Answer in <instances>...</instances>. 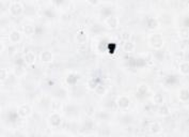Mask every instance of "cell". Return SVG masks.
<instances>
[{
	"label": "cell",
	"instance_id": "6da1fadb",
	"mask_svg": "<svg viewBox=\"0 0 189 137\" xmlns=\"http://www.w3.org/2000/svg\"><path fill=\"white\" fill-rule=\"evenodd\" d=\"M150 44L155 49H160L163 45V38L161 34H153L150 38Z\"/></svg>",
	"mask_w": 189,
	"mask_h": 137
},
{
	"label": "cell",
	"instance_id": "7a4b0ae2",
	"mask_svg": "<svg viewBox=\"0 0 189 137\" xmlns=\"http://www.w3.org/2000/svg\"><path fill=\"white\" fill-rule=\"evenodd\" d=\"M23 10H24L23 6H21L19 2L13 3V4L10 7V12L13 16H18V15H20V14L23 13Z\"/></svg>",
	"mask_w": 189,
	"mask_h": 137
},
{
	"label": "cell",
	"instance_id": "3957f363",
	"mask_svg": "<svg viewBox=\"0 0 189 137\" xmlns=\"http://www.w3.org/2000/svg\"><path fill=\"white\" fill-rule=\"evenodd\" d=\"M30 114H31V107H30L29 105L24 104V105H21V106H19L18 115L20 116V117H23V118H26V117H28Z\"/></svg>",
	"mask_w": 189,
	"mask_h": 137
},
{
	"label": "cell",
	"instance_id": "277c9868",
	"mask_svg": "<svg viewBox=\"0 0 189 137\" xmlns=\"http://www.w3.org/2000/svg\"><path fill=\"white\" fill-rule=\"evenodd\" d=\"M106 24L111 29H117V26H119V19H117V17L113 16V15H110L106 19Z\"/></svg>",
	"mask_w": 189,
	"mask_h": 137
},
{
	"label": "cell",
	"instance_id": "5b68a950",
	"mask_svg": "<svg viewBox=\"0 0 189 137\" xmlns=\"http://www.w3.org/2000/svg\"><path fill=\"white\" fill-rule=\"evenodd\" d=\"M61 116L59 115V114H53V115L49 117V123H50V125L55 126V127H57V126H59L60 124H61Z\"/></svg>",
	"mask_w": 189,
	"mask_h": 137
},
{
	"label": "cell",
	"instance_id": "8992f818",
	"mask_svg": "<svg viewBox=\"0 0 189 137\" xmlns=\"http://www.w3.org/2000/svg\"><path fill=\"white\" fill-rule=\"evenodd\" d=\"M20 39H21V34L17 30L12 31V32L10 33V35H9V40H10L11 43H13V44L18 43L19 41H20Z\"/></svg>",
	"mask_w": 189,
	"mask_h": 137
},
{
	"label": "cell",
	"instance_id": "52a82bcc",
	"mask_svg": "<svg viewBox=\"0 0 189 137\" xmlns=\"http://www.w3.org/2000/svg\"><path fill=\"white\" fill-rule=\"evenodd\" d=\"M53 56L51 51H45L41 54V60H42L44 63H49V62L53 61Z\"/></svg>",
	"mask_w": 189,
	"mask_h": 137
},
{
	"label": "cell",
	"instance_id": "ba28073f",
	"mask_svg": "<svg viewBox=\"0 0 189 137\" xmlns=\"http://www.w3.org/2000/svg\"><path fill=\"white\" fill-rule=\"evenodd\" d=\"M117 106L120 108H122V109H126V108H128V106H129V103H131V101H129V99L126 97H119V100H117Z\"/></svg>",
	"mask_w": 189,
	"mask_h": 137
},
{
	"label": "cell",
	"instance_id": "9c48e42d",
	"mask_svg": "<svg viewBox=\"0 0 189 137\" xmlns=\"http://www.w3.org/2000/svg\"><path fill=\"white\" fill-rule=\"evenodd\" d=\"M34 61H35V55L33 54V53L28 51V53L25 54V57H24L25 63H27V64H33Z\"/></svg>",
	"mask_w": 189,
	"mask_h": 137
},
{
	"label": "cell",
	"instance_id": "30bf717a",
	"mask_svg": "<svg viewBox=\"0 0 189 137\" xmlns=\"http://www.w3.org/2000/svg\"><path fill=\"white\" fill-rule=\"evenodd\" d=\"M150 132L155 135L159 134L160 132H161V126H160V124L157 123V122H154V123H152L150 125Z\"/></svg>",
	"mask_w": 189,
	"mask_h": 137
},
{
	"label": "cell",
	"instance_id": "8fae6325",
	"mask_svg": "<svg viewBox=\"0 0 189 137\" xmlns=\"http://www.w3.org/2000/svg\"><path fill=\"white\" fill-rule=\"evenodd\" d=\"M76 39H77V42L79 44H85L87 42V40H88V37L83 31H79L77 33V35H76Z\"/></svg>",
	"mask_w": 189,
	"mask_h": 137
},
{
	"label": "cell",
	"instance_id": "7c38bea8",
	"mask_svg": "<svg viewBox=\"0 0 189 137\" xmlns=\"http://www.w3.org/2000/svg\"><path fill=\"white\" fill-rule=\"evenodd\" d=\"M179 97H180L181 101H183V102H187V101L189 100V91L187 90V89H183V90H181Z\"/></svg>",
	"mask_w": 189,
	"mask_h": 137
},
{
	"label": "cell",
	"instance_id": "4fadbf2b",
	"mask_svg": "<svg viewBox=\"0 0 189 137\" xmlns=\"http://www.w3.org/2000/svg\"><path fill=\"white\" fill-rule=\"evenodd\" d=\"M123 48H124V51H125L126 53H131V51L135 49V45H134L133 42H131V41L128 40V41H126L125 43H124Z\"/></svg>",
	"mask_w": 189,
	"mask_h": 137
},
{
	"label": "cell",
	"instance_id": "5bb4252c",
	"mask_svg": "<svg viewBox=\"0 0 189 137\" xmlns=\"http://www.w3.org/2000/svg\"><path fill=\"white\" fill-rule=\"evenodd\" d=\"M180 71H181V73H183L184 75H188L189 74V63L188 62H183V63H181V65H180Z\"/></svg>",
	"mask_w": 189,
	"mask_h": 137
},
{
	"label": "cell",
	"instance_id": "9a60e30c",
	"mask_svg": "<svg viewBox=\"0 0 189 137\" xmlns=\"http://www.w3.org/2000/svg\"><path fill=\"white\" fill-rule=\"evenodd\" d=\"M158 114L160 116H163V117H166V116H168L170 114V110H169L168 106H166V105H161L158 109Z\"/></svg>",
	"mask_w": 189,
	"mask_h": 137
},
{
	"label": "cell",
	"instance_id": "2e32d148",
	"mask_svg": "<svg viewBox=\"0 0 189 137\" xmlns=\"http://www.w3.org/2000/svg\"><path fill=\"white\" fill-rule=\"evenodd\" d=\"M157 26H158V23L155 18L147 19V28H149V29L153 30V29H155V28H157Z\"/></svg>",
	"mask_w": 189,
	"mask_h": 137
},
{
	"label": "cell",
	"instance_id": "e0dca14e",
	"mask_svg": "<svg viewBox=\"0 0 189 137\" xmlns=\"http://www.w3.org/2000/svg\"><path fill=\"white\" fill-rule=\"evenodd\" d=\"M180 37H181L182 39H184V40H187L189 37V30L187 27H183L181 28V30H180Z\"/></svg>",
	"mask_w": 189,
	"mask_h": 137
},
{
	"label": "cell",
	"instance_id": "ac0fdd59",
	"mask_svg": "<svg viewBox=\"0 0 189 137\" xmlns=\"http://www.w3.org/2000/svg\"><path fill=\"white\" fill-rule=\"evenodd\" d=\"M95 92L96 94H99V95H104V94L106 93V88H105V86H103V85H97L95 88Z\"/></svg>",
	"mask_w": 189,
	"mask_h": 137
},
{
	"label": "cell",
	"instance_id": "d6986e66",
	"mask_svg": "<svg viewBox=\"0 0 189 137\" xmlns=\"http://www.w3.org/2000/svg\"><path fill=\"white\" fill-rule=\"evenodd\" d=\"M24 31L27 35H30V34H33V32L35 31V29H34L33 26H31V25H26V26L24 27Z\"/></svg>",
	"mask_w": 189,
	"mask_h": 137
},
{
	"label": "cell",
	"instance_id": "ffe728a7",
	"mask_svg": "<svg viewBox=\"0 0 189 137\" xmlns=\"http://www.w3.org/2000/svg\"><path fill=\"white\" fill-rule=\"evenodd\" d=\"M153 101H154L155 104H161V103L163 102V97L161 94L157 93V94H155L154 97H153Z\"/></svg>",
	"mask_w": 189,
	"mask_h": 137
},
{
	"label": "cell",
	"instance_id": "44dd1931",
	"mask_svg": "<svg viewBox=\"0 0 189 137\" xmlns=\"http://www.w3.org/2000/svg\"><path fill=\"white\" fill-rule=\"evenodd\" d=\"M88 86H89V88H90L91 90H95L96 86H97V83H96V81L93 78V79H90V81H89Z\"/></svg>",
	"mask_w": 189,
	"mask_h": 137
},
{
	"label": "cell",
	"instance_id": "7402d4cb",
	"mask_svg": "<svg viewBox=\"0 0 189 137\" xmlns=\"http://www.w3.org/2000/svg\"><path fill=\"white\" fill-rule=\"evenodd\" d=\"M85 114H87V116H93L94 114H95V109H94V107H92V106H89L88 108H87V110H85Z\"/></svg>",
	"mask_w": 189,
	"mask_h": 137
},
{
	"label": "cell",
	"instance_id": "603a6c76",
	"mask_svg": "<svg viewBox=\"0 0 189 137\" xmlns=\"http://www.w3.org/2000/svg\"><path fill=\"white\" fill-rule=\"evenodd\" d=\"M7 77H8V73H7V71L4 70V69H1V72H0V78H1V81H5L7 79Z\"/></svg>",
	"mask_w": 189,
	"mask_h": 137
},
{
	"label": "cell",
	"instance_id": "cb8c5ba5",
	"mask_svg": "<svg viewBox=\"0 0 189 137\" xmlns=\"http://www.w3.org/2000/svg\"><path fill=\"white\" fill-rule=\"evenodd\" d=\"M147 91V86H145V85H141V86L138 88V92L139 93H143L145 94Z\"/></svg>",
	"mask_w": 189,
	"mask_h": 137
},
{
	"label": "cell",
	"instance_id": "d4e9b609",
	"mask_svg": "<svg viewBox=\"0 0 189 137\" xmlns=\"http://www.w3.org/2000/svg\"><path fill=\"white\" fill-rule=\"evenodd\" d=\"M122 38L124 39V40L128 41V40H129V38H131V34H129V33H128V32H123Z\"/></svg>",
	"mask_w": 189,
	"mask_h": 137
},
{
	"label": "cell",
	"instance_id": "484cf974",
	"mask_svg": "<svg viewBox=\"0 0 189 137\" xmlns=\"http://www.w3.org/2000/svg\"><path fill=\"white\" fill-rule=\"evenodd\" d=\"M90 4H92V6H96V4H99V0H87Z\"/></svg>",
	"mask_w": 189,
	"mask_h": 137
},
{
	"label": "cell",
	"instance_id": "4316f807",
	"mask_svg": "<svg viewBox=\"0 0 189 137\" xmlns=\"http://www.w3.org/2000/svg\"><path fill=\"white\" fill-rule=\"evenodd\" d=\"M14 51H15V47H14V46H11V47H9V55H13Z\"/></svg>",
	"mask_w": 189,
	"mask_h": 137
},
{
	"label": "cell",
	"instance_id": "83f0119b",
	"mask_svg": "<svg viewBox=\"0 0 189 137\" xmlns=\"http://www.w3.org/2000/svg\"><path fill=\"white\" fill-rule=\"evenodd\" d=\"M20 69H21V67H16V70H15V73H16V74H21V72H23V71H21L20 70Z\"/></svg>",
	"mask_w": 189,
	"mask_h": 137
}]
</instances>
